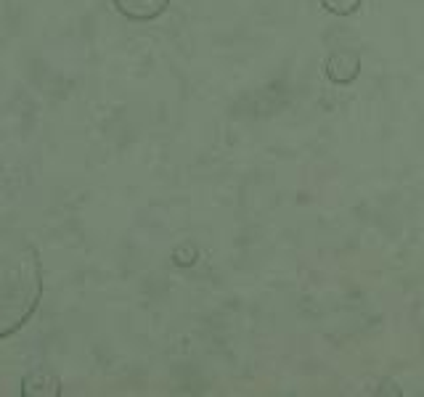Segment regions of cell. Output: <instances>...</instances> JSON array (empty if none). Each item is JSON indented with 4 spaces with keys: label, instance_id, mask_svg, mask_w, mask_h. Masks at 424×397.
Segmentation results:
<instances>
[{
    "label": "cell",
    "instance_id": "obj_2",
    "mask_svg": "<svg viewBox=\"0 0 424 397\" xmlns=\"http://www.w3.org/2000/svg\"><path fill=\"white\" fill-rule=\"evenodd\" d=\"M358 72H361V61L353 50H334L327 59V77L331 83L348 85L358 77Z\"/></svg>",
    "mask_w": 424,
    "mask_h": 397
},
{
    "label": "cell",
    "instance_id": "obj_3",
    "mask_svg": "<svg viewBox=\"0 0 424 397\" xmlns=\"http://www.w3.org/2000/svg\"><path fill=\"white\" fill-rule=\"evenodd\" d=\"M120 8L133 19H151L159 11H165L167 0H117Z\"/></svg>",
    "mask_w": 424,
    "mask_h": 397
},
{
    "label": "cell",
    "instance_id": "obj_4",
    "mask_svg": "<svg viewBox=\"0 0 424 397\" xmlns=\"http://www.w3.org/2000/svg\"><path fill=\"white\" fill-rule=\"evenodd\" d=\"M321 3H324L327 11L337 13V16H350L361 6V0H321Z\"/></svg>",
    "mask_w": 424,
    "mask_h": 397
},
{
    "label": "cell",
    "instance_id": "obj_1",
    "mask_svg": "<svg viewBox=\"0 0 424 397\" xmlns=\"http://www.w3.org/2000/svg\"><path fill=\"white\" fill-rule=\"evenodd\" d=\"M40 294V273L29 244L0 228V337L25 323Z\"/></svg>",
    "mask_w": 424,
    "mask_h": 397
}]
</instances>
